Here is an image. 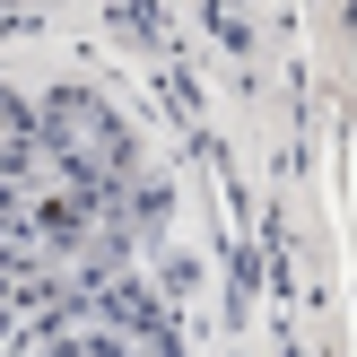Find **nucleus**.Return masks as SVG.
<instances>
[{"label": "nucleus", "mask_w": 357, "mask_h": 357, "mask_svg": "<svg viewBox=\"0 0 357 357\" xmlns=\"http://www.w3.org/2000/svg\"><path fill=\"white\" fill-rule=\"evenodd\" d=\"M349 227H357V139H349Z\"/></svg>", "instance_id": "1"}]
</instances>
